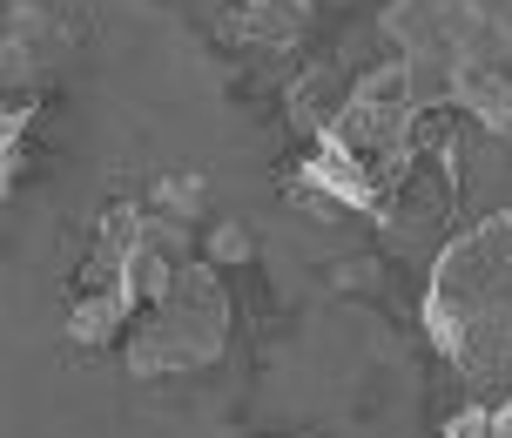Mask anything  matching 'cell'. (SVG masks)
<instances>
[{"label":"cell","mask_w":512,"mask_h":438,"mask_svg":"<svg viewBox=\"0 0 512 438\" xmlns=\"http://www.w3.org/2000/svg\"><path fill=\"white\" fill-rule=\"evenodd\" d=\"M445 438H492V405H465V412L445 425Z\"/></svg>","instance_id":"6"},{"label":"cell","mask_w":512,"mask_h":438,"mask_svg":"<svg viewBox=\"0 0 512 438\" xmlns=\"http://www.w3.org/2000/svg\"><path fill=\"white\" fill-rule=\"evenodd\" d=\"M384 41L432 115L512 135V0H391Z\"/></svg>","instance_id":"1"},{"label":"cell","mask_w":512,"mask_h":438,"mask_svg":"<svg viewBox=\"0 0 512 438\" xmlns=\"http://www.w3.org/2000/svg\"><path fill=\"white\" fill-rule=\"evenodd\" d=\"M230 317L236 310H230L223 270L209 257H189L169 277V290L135 317V331L122 337L128 378H189V371L216 364L223 344H230Z\"/></svg>","instance_id":"2"},{"label":"cell","mask_w":512,"mask_h":438,"mask_svg":"<svg viewBox=\"0 0 512 438\" xmlns=\"http://www.w3.org/2000/svg\"><path fill=\"white\" fill-rule=\"evenodd\" d=\"M506 297H512V209L472 223V230H459L445 250H438L432 284H425V304H418L425 337L452 358L459 337L472 331L492 304H506Z\"/></svg>","instance_id":"3"},{"label":"cell","mask_w":512,"mask_h":438,"mask_svg":"<svg viewBox=\"0 0 512 438\" xmlns=\"http://www.w3.org/2000/svg\"><path fill=\"white\" fill-rule=\"evenodd\" d=\"M230 34L243 48H297L310 34V0H230Z\"/></svg>","instance_id":"5"},{"label":"cell","mask_w":512,"mask_h":438,"mask_svg":"<svg viewBox=\"0 0 512 438\" xmlns=\"http://www.w3.org/2000/svg\"><path fill=\"white\" fill-rule=\"evenodd\" d=\"M452 371H459L472 391H486L492 405H512V297H506V304H492L486 317L459 337Z\"/></svg>","instance_id":"4"}]
</instances>
